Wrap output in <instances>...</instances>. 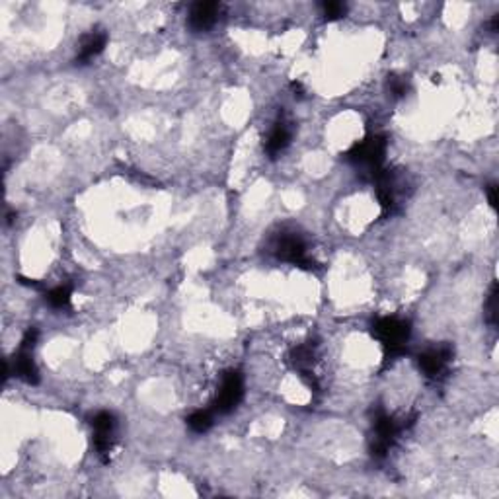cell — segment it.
I'll return each instance as SVG.
<instances>
[{
    "label": "cell",
    "mask_w": 499,
    "mask_h": 499,
    "mask_svg": "<svg viewBox=\"0 0 499 499\" xmlns=\"http://www.w3.org/2000/svg\"><path fill=\"white\" fill-rule=\"evenodd\" d=\"M388 84H390V90H392V94H396V96H403V94H406V90H408V84H406V80H403V78H400V76H392Z\"/></svg>",
    "instance_id": "cell-15"
},
{
    "label": "cell",
    "mask_w": 499,
    "mask_h": 499,
    "mask_svg": "<svg viewBox=\"0 0 499 499\" xmlns=\"http://www.w3.org/2000/svg\"><path fill=\"white\" fill-rule=\"evenodd\" d=\"M219 16V4L217 2H199L190 12V26L195 32L209 30Z\"/></svg>",
    "instance_id": "cell-7"
},
{
    "label": "cell",
    "mask_w": 499,
    "mask_h": 499,
    "mask_svg": "<svg viewBox=\"0 0 499 499\" xmlns=\"http://www.w3.org/2000/svg\"><path fill=\"white\" fill-rule=\"evenodd\" d=\"M488 199H489V205L491 207H496L498 205V188H496V183H491L488 188Z\"/></svg>",
    "instance_id": "cell-16"
},
{
    "label": "cell",
    "mask_w": 499,
    "mask_h": 499,
    "mask_svg": "<svg viewBox=\"0 0 499 499\" xmlns=\"http://www.w3.org/2000/svg\"><path fill=\"white\" fill-rule=\"evenodd\" d=\"M324 12L328 18H340L341 14L345 12V6L341 2H326L324 4Z\"/></svg>",
    "instance_id": "cell-14"
},
{
    "label": "cell",
    "mask_w": 499,
    "mask_h": 499,
    "mask_svg": "<svg viewBox=\"0 0 499 499\" xmlns=\"http://www.w3.org/2000/svg\"><path fill=\"white\" fill-rule=\"evenodd\" d=\"M92 427H94V445L100 451V455H107L116 439V417L107 412H100L94 417Z\"/></svg>",
    "instance_id": "cell-5"
},
{
    "label": "cell",
    "mask_w": 499,
    "mask_h": 499,
    "mask_svg": "<svg viewBox=\"0 0 499 499\" xmlns=\"http://www.w3.org/2000/svg\"><path fill=\"white\" fill-rule=\"evenodd\" d=\"M386 152V140L383 137H369L350 150V160L369 172H381V164Z\"/></svg>",
    "instance_id": "cell-1"
},
{
    "label": "cell",
    "mask_w": 499,
    "mask_h": 499,
    "mask_svg": "<svg viewBox=\"0 0 499 499\" xmlns=\"http://www.w3.org/2000/svg\"><path fill=\"white\" fill-rule=\"evenodd\" d=\"M289 140H291V129H289L287 123L281 119V121H277L275 127L271 129V133H269V137H267L266 150L269 154H279L281 150H285Z\"/></svg>",
    "instance_id": "cell-9"
},
{
    "label": "cell",
    "mask_w": 499,
    "mask_h": 499,
    "mask_svg": "<svg viewBox=\"0 0 499 499\" xmlns=\"http://www.w3.org/2000/svg\"><path fill=\"white\" fill-rule=\"evenodd\" d=\"M451 361V350L448 347H433V350L425 351L419 357V367L431 379H437L439 374H443L446 365Z\"/></svg>",
    "instance_id": "cell-6"
},
{
    "label": "cell",
    "mask_w": 499,
    "mask_h": 499,
    "mask_svg": "<svg viewBox=\"0 0 499 499\" xmlns=\"http://www.w3.org/2000/svg\"><path fill=\"white\" fill-rule=\"evenodd\" d=\"M49 302L55 308H66L71 302V289L69 287H57L49 293Z\"/></svg>",
    "instance_id": "cell-12"
},
{
    "label": "cell",
    "mask_w": 499,
    "mask_h": 499,
    "mask_svg": "<svg viewBox=\"0 0 499 499\" xmlns=\"http://www.w3.org/2000/svg\"><path fill=\"white\" fill-rule=\"evenodd\" d=\"M374 332H376L379 340L383 341L384 347H388L390 351L402 350L410 338V326H408V322L400 318L379 320L374 326Z\"/></svg>",
    "instance_id": "cell-2"
},
{
    "label": "cell",
    "mask_w": 499,
    "mask_h": 499,
    "mask_svg": "<svg viewBox=\"0 0 499 499\" xmlns=\"http://www.w3.org/2000/svg\"><path fill=\"white\" fill-rule=\"evenodd\" d=\"M32 347L28 345H21L20 355L16 359V374L28 381V383H35L37 381V369H35V363L32 359Z\"/></svg>",
    "instance_id": "cell-10"
},
{
    "label": "cell",
    "mask_w": 499,
    "mask_h": 499,
    "mask_svg": "<svg viewBox=\"0 0 499 499\" xmlns=\"http://www.w3.org/2000/svg\"><path fill=\"white\" fill-rule=\"evenodd\" d=\"M104 47H106V33H88L84 39H82V43H80V47H78V61L84 63V61L94 59L96 55L104 51Z\"/></svg>",
    "instance_id": "cell-8"
},
{
    "label": "cell",
    "mask_w": 499,
    "mask_h": 499,
    "mask_svg": "<svg viewBox=\"0 0 499 499\" xmlns=\"http://www.w3.org/2000/svg\"><path fill=\"white\" fill-rule=\"evenodd\" d=\"M188 425L192 427L195 433H205L209 427L212 425V417L209 412H205V410H199V412H195V414L190 415V419H188Z\"/></svg>",
    "instance_id": "cell-11"
},
{
    "label": "cell",
    "mask_w": 499,
    "mask_h": 499,
    "mask_svg": "<svg viewBox=\"0 0 499 499\" xmlns=\"http://www.w3.org/2000/svg\"><path fill=\"white\" fill-rule=\"evenodd\" d=\"M275 254L285 260L289 264H297V266H308L310 260L307 254V244L305 240L295 233L281 234L275 242Z\"/></svg>",
    "instance_id": "cell-4"
},
{
    "label": "cell",
    "mask_w": 499,
    "mask_h": 499,
    "mask_svg": "<svg viewBox=\"0 0 499 499\" xmlns=\"http://www.w3.org/2000/svg\"><path fill=\"white\" fill-rule=\"evenodd\" d=\"M486 310H488V320H489V322H491V324H496V318H498V287H496V285H493L491 293H489Z\"/></svg>",
    "instance_id": "cell-13"
},
{
    "label": "cell",
    "mask_w": 499,
    "mask_h": 499,
    "mask_svg": "<svg viewBox=\"0 0 499 499\" xmlns=\"http://www.w3.org/2000/svg\"><path fill=\"white\" fill-rule=\"evenodd\" d=\"M244 396V383H242V376L236 371H230L224 374L219 394H217V410L221 414H228L233 412L234 408L240 403Z\"/></svg>",
    "instance_id": "cell-3"
}]
</instances>
